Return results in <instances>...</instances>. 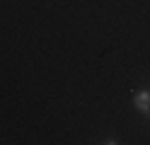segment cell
I'll use <instances>...</instances> for the list:
<instances>
[{"label":"cell","mask_w":150,"mask_h":145,"mask_svg":"<svg viewBox=\"0 0 150 145\" xmlns=\"http://www.w3.org/2000/svg\"><path fill=\"white\" fill-rule=\"evenodd\" d=\"M143 116H145V119H148V121H150V109H148V111H145V114H143Z\"/></svg>","instance_id":"7a4b0ae2"},{"label":"cell","mask_w":150,"mask_h":145,"mask_svg":"<svg viewBox=\"0 0 150 145\" xmlns=\"http://www.w3.org/2000/svg\"><path fill=\"white\" fill-rule=\"evenodd\" d=\"M133 106L140 111V114H145L150 109V90H140L133 94Z\"/></svg>","instance_id":"6da1fadb"}]
</instances>
